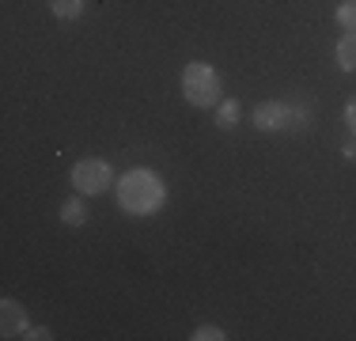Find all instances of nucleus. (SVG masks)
Here are the masks:
<instances>
[{
  "mask_svg": "<svg viewBox=\"0 0 356 341\" xmlns=\"http://www.w3.org/2000/svg\"><path fill=\"white\" fill-rule=\"evenodd\" d=\"M163 201H167V190H163L156 170L133 167L118 178V205H122V212H129V216H152Z\"/></svg>",
  "mask_w": 356,
  "mask_h": 341,
  "instance_id": "f257e3e1",
  "label": "nucleus"
},
{
  "mask_svg": "<svg viewBox=\"0 0 356 341\" xmlns=\"http://www.w3.org/2000/svg\"><path fill=\"white\" fill-rule=\"evenodd\" d=\"M182 95L190 106H220L224 99V84H220V72L205 61H190L182 68Z\"/></svg>",
  "mask_w": 356,
  "mask_h": 341,
  "instance_id": "f03ea898",
  "label": "nucleus"
},
{
  "mask_svg": "<svg viewBox=\"0 0 356 341\" xmlns=\"http://www.w3.org/2000/svg\"><path fill=\"white\" fill-rule=\"evenodd\" d=\"M110 182H114V170H110L106 159H80V164L72 167V186L80 193H88V198L106 193Z\"/></svg>",
  "mask_w": 356,
  "mask_h": 341,
  "instance_id": "7ed1b4c3",
  "label": "nucleus"
},
{
  "mask_svg": "<svg viewBox=\"0 0 356 341\" xmlns=\"http://www.w3.org/2000/svg\"><path fill=\"white\" fill-rule=\"evenodd\" d=\"M254 125H258L261 133H284L292 129V102H258L254 106Z\"/></svg>",
  "mask_w": 356,
  "mask_h": 341,
  "instance_id": "20e7f679",
  "label": "nucleus"
},
{
  "mask_svg": "<svg viewBox=\"0 0 356 341\" xmlns=\"http://www.w3.org/2000/svg\"><path fill=\"white\" fill-rule=\"evenodd\" d=\"M27 330H31V322H27L23 303H15V300L0 303V334L4 338H27Z\"/></svg>",
  "mask_w": 356,
  "mask_h": 341,
  "instance_id": "39448f33",
  "label": "nucleus"
},
{
  "mask_svg": "<svg viewBox=\"0 0 356 341\" xmlns=\"http://www.w3.org/2000/svg\"><path fill=\"white\" fill-rule=\"evenodd\" d=\"M337 65L341 72H356V31H345L337 38Z\"/></svg>",
  "mask_w": 356,
  "mask_h": 341,
  "instance_id": "423d86ee",
  "label": "nucleus"
},
{
  "mask_svg": "<svg viewBox=\"0 0 356 341\" xmlns=\"http://www.w3.org/2000/svg\"><path fill=\"white\" fill-rule=\"evenodd\" d=\"M61 220L69 228H83L88 224V205H83V198H69L61 205Z\"/></svg>",
  "mask_w": 356,
  "mask_h": 341,
  "instance_id": "0eeeda50",
  "label": "nucleus"
},
{
  "mask_svg": "<svg viewBox=\"0 0 356 341\" xmlns=\"http://www.w3.org/2000/svg\"><path fill=\"white\" fill-rule=\"evenodd\" d=\"M216 125L224 133H232L235 125H239V102L235 99H220V106H216Z\"/></svg>",
  "mask_w": 356,
  "mask_h": 341,
  "instance_id": "6e6552de",
  "label": "nucleus"
},
{
  "mask_svg": "<svg viewBox=\"0 0 356 341\" xmlns=\"http://www.w3.org/2000/svg\"><path fill=\"white\" fill-rule=\"evenodd\" d=\"M49 12H54L57 19H80L83 0H49Z\"/></svg>",
  "mask_w": 356,
  "mask_h": 341,
  "instance_id": "1a4fd4ad",
  "label": "nucleus"
},
{
  "mask_svg": "<svg viewBox=\"0 0 356 341\" xmlns=\"http://www.w3.org/2000/svg\"><path fill=\"white\" fill-rule=\"evenodd\" d=\"M334 19H337L341 31H356V0H341L337 12H334Z\"/></svg>",
  "mask_w": 356,
  "mask_h": 341,
  "instance_id": "9d476101",
  "label": "nucleus"
},
{
  "mask_svg": "<svg viewBox=\"0 0 356 341\" xmlns=\"http://www.w3.org/2000/svg\"><path fill=\"white\" fill-rule=\"evenodd\" d=\"M311 125V106L307 102H292V129H307Z\"/></svg>",
  "mask_w": 356,
  "mask_h": 341,
  "instance_id": "9b49d317",
  "label": "nucleus"
},
{
  "mask_svg": "<svg viewBox=\"0 0 356 341\" xmlns=\"http://www.w3.org/2000/svg\"><path fill=\"white\" fill-rule=\"evenodd\" d=\"M190 338H193V341H224L227 334H224L220 326H213V322H205V326H197Z\"/></svg>",
  "mask_w": 356,
  "mask_h": 341,
  "instance_id": "f8f14e48",
  "label": "nucleus"
},
{
  "mask_svg": "<svg viewBox=\"0 0 356 341\" xmlns=\"http://www.w3.org/2000/svg\"><path fill=\"white\" fill-rule=\"evenodd\" d=\"M345 125H349V129L356 133V99L345 102Z\"/></svg>",
  "mask_w": 356,
  "mask_h": 341,
  "instance_id": "ddd939ff",
  "label": "nucleus"
},
{
  "mask_svg": "<svg viewBox=\"0 0 356 341\" xmlns=\"http://www.w3.org/2000/svg\"><path fill=\"white\" fill-rule=\"evenodd\" d=\"M27 338H35V341H46V338H54V334H49L46 326H31V330H27Z\"/></svg>",
  "mask_w": 356,
  "mask_h": 341,
  "instance_id": "4468645a",
  "label": "nucleus"
},
{
  "mask_svg": "<svg viewBox=\"0 0 356 341\" xmlns=\"http://www.w3.org/2000/svg\"><path fill=\"white\" fill-rule=\"evenodd\" d=\"M341 156H345V159H356V133L349 136V141H345V148H341Z\"/></svg>",
  "mask_w": 356,
  "mask_h": 341,
  "instance_id": "2eb2a0df",
  "label": "nucleus"
}]
</instances>
